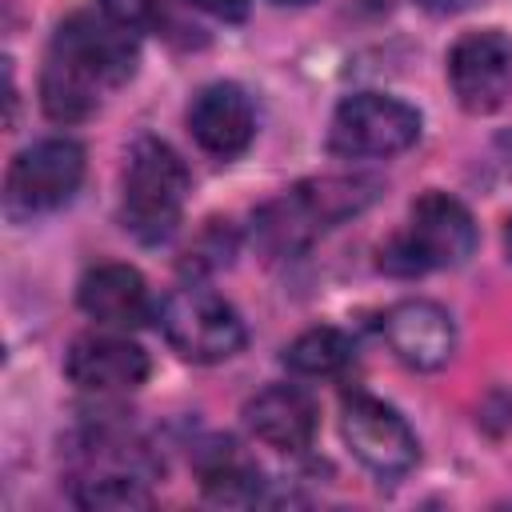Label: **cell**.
<instances>
[{
	"mask_svg": "<svg viewBox=\"0 0 512 512\" xmlns=\"http://www.w3.org/2000/svg\"><path fill=\"white\" fill-rule=\"evenodd\" d=\"M376 196H380V180L372 176L304 180L256 212L252 236L268 256H296L320 232L344 224L348 216H360L368 204H376Z\"/></svg>",
	"mask_w": 512,
	"mask_h": 512,
	"instance_id": "1",
	"label": "cell"
},
{
	"mask_svg": "<svg viewBox=\"0 0 512 512\" xmlns=\"http://www.w3.org/2000/svg\"><path fill=\"white\" fill-rule=\"evenodd\" d=\"M192 176L176 148L164 140H136L124 168V196H120V220L124 232H132L140 244H164L184 216Z\"/></svg>",
	"mask_w": 512,
	"mask_h": 512,
	"instance_id": "2",
	"label": "cell"
},
{
	"mask_svg": "<svg viewBox=\"0 0 512 512\" xmlns=\"http://www.w3.org/2000/svg\"><path fill=\"white\" fill-rule=\"evenodd\" d=\"M472 252H476L472 212L448 192H424L408 212V228L380 248V268L392 276H424L436 268H456Z\"/></svg>",
	"mask_w": 512,
	"mask_h": 512,
	"instance_id": "3",
	"label": "cell"
},
{
	"mask_svg": "<svg viewBox=\"0 0 512 512\" xmlns=\"http://www.w3.org/2000/svg\"><path fill=\"white\" fill-rule=\"evenodd\" d=\"M156 324L164 332V340L192 364H220V360H232L248 332H244V320L240 312L216 296L212 288L204 284H180L172 288L160 308H156Z\"/></svg>",
	"mask_w": 512,
	"mask_h": 512,
	"instance_id": "4",
	"label": "cell"
},
{
	"mask_svg": "<svg viewBox=\"0 0 512 512\" xmlns=\"http://www.w3.org/2000/svg\"><path fill=\"white\" fill-rule=\"evenodd\" d=\"M420 140V112L384 92H356L340 100L328 128V152L344 160H380Z\"/></svg>",
	"mask_w": 512,
	"mask_h": 512,
	"instance_id": "5",
	"label": "cell"
},
{
	"mask_svg": "<svg viewBox=\"0 0 512 512\" xmlns=\"http://www.w3.org/2000/svg\"><path fill=\"white\" fill-rule=\"evenodd\" d=\"M84 180V148L68 136H48L28 144L4 176L8 216H44L64 208Z\"/></svg>",
	"mask_w": 512,
	"mask_h": 512,
	"instance_id": "6",
	"label": "cell"
},
{
	"mask_svg": "<svg viewBox=\"0 0 512 512\" xmlns=\"http://www.w3.org/2000/svg\"><path fill=\"white\" fill-rule=\"evenodd\" d=\"M340 432L348 452L380 480H396L412 472L420 460V444L408 420L376 396H364V392L348 396L340 408Z\"/></svg>",
	"mask_w": 512,
	"mask_h": 512,
	"instance_id": "7",
	"label": "cell"
},
{
	"mask_svg": "<svg viewBox=\"0 0 512 512\" xmlns=\"http://www.w3.org/2000/svg\"><path fill=\"white\" fill-rule=\"evenodd\" d=\"M48 52L84 68L100 88H120L124 80H132L136 60H140L136 32L112 24L104 12L100 16L96 12H72L68 20H60Z\"/></svg>",
	"mask_w": 512,
	"mask_h": 512,
	"instance_id": "8",
	"label": "cell"
},
{
	"mask_svg": "<svg viewBox=\"0 0 512 512\" xmlns=\"http://www.w3.org/2000/svg\"><path fill=\"white\" fill-rule=\"evenodd\" d=\"M448 84L464 112H492L512 84V36L504 28L464 32L448 52Z\"/></svg>",
	"mask_w": 512,
	"mask_h": 512,
	"instance_id": "9",
	"label": "cell"
},
{
	"mask_svg": "<svg viewBox=\"0 0 512 512\" xmlns=\"http://www.w3.org/2000/svg\"><path fill=\"white\" fill-rule=\"evenodd\" d=\"M384 340L408 368H444L456 352V324L436 300H400L384 312Z\"/></svg>",
	"mask_w": 512,
	"mask_h": 512,
	"instance_id": "10",
	"label": "cell"
},
{
	"mask_svg": "<svg viewBox=\"0 0 512 512\" xmlns=\"http://www.w3.org/2000/svg\"><path fill=\"white\" fill-rule=\"evenodd\" d=\"M148 368V352L124 336H76L64 356L68 380L96 396L140 388L148 380Z\"/></svg>",
	"mask_w": 512,
	"mask_h": 512,
	"instance_id": "11",
	"label": "cell"
},
{
	"mask_svg": "<svg viewBox=\"0 0 512 512\" xmlns=\"http://www.w3.org/2000/svg\"><path fill=\"white\" fill-rule=\"evenodd\" d=\"M188 132L212 156H240L256 136V112L240 84H204L188 104Z\"/></svg>",
	"mask_w": 512,
	"mask_h": 512,
	"instance_id": "12",
	"label": "cell"
},
{
	"mask_svg": "<svg viewBox=\"0 0 512 512\" xmlns=\"http://www.w3.org/2000/svg\"><path fill=\"white\" fill-rule=\"evenodd\" d=\"M76 304L88 320H96L104 328H120V332H132V328L152 320L148 284L132 264H96V268H88L80 276Z\"/></svg>",
	"mask_w": 512,
	"mask_h": 512,
	"instance_id": "13",
	"label": "cell"
},
{
	"mask_svg": "<svg viewBox=\"0 0 512 512\" xmlns=\"http://www.w3.org/2000/svg\"><path fill=\"white\" fill-rule=\"evenodd\" d=\"M244 424L256 440L276 452H304L316 440V400L296 384H268L244 404Z\"/></svg>",
	"mask_w": 512,
	"mask_h": 512,
	"instance_id": "14",
	"label": "cell"
},
{
	"mask_svg": "<svg viewBox=\"0 0 512 512\" xmlns=\"http://www.w3.org/2000/svg\"><path fill=\"white\" fill-rule=\"evenodd\" d=\"M100 84L72 60L48 52L40 68V108L56 124H80L100 108Z\"/></svg>",
	"mask_w": 512,
	"mask_h": 512,
	"instance_id": "15",
	"label": "cell"
},
{
	"mask_svg": "<svg viewBox=\"0 0 512 512\" xmlns=\"http://www.w3.org/2000/svg\"><path fill=\"white\" fill-rule=\"evenodd\" d=\"M200 472H204V492H208V500H220V504H252V500H260L264 476H260V468H256L252 460H244V456L236 452L232 440H216V444L204 452Z\"/></svg>",
	"mask_w": 512,
	"mask_h": 512,
	"instance_id": "16",
	"label": "cell"
},
{
	"mask_svg": "<svg viewBox=\"0 0 512 512\" xmlns=\"http://www.w3.org/2000/svg\"><path fill=\"white\" fill-rule=\"evenodd\" d=\"M72 500L80 508L128 512V508H148L152 492H148V476H136V472H76Z\"/></svg>",
	"mask_w": 512,
	"mask_h": 512,
	"instance_id": "17",
	"label": "cell"
},
{
	"mask_svg": "<svg viewBox=\"0 0 512 512\" xmlns=\"http://www.w3.org/2000/svg\"><path fill=\"white\" fill-rule=\"evenodd\" d=\"M352 364V340L340 328H308L284 348V368L296 376H336Z\"/></svg>",
	"mask_w": 512,
	"mask_h": 512,
	"instance_id": "18",
	"label": "cell"
},
{
	"mask_svg": "<svg viewBox=\"0 0 512 512\" xmlns=\"http://www.w3.org/2000/svg\"><path fill=\"white\" fill-rule=\"evenodd\" d=\"M96 4L112 24L128 32H144L160 20V0H96Z\"/></svg>",
	"mask_w": 512,
	"mask_h": 512,
	"instance_id": "19",
	"label": "cell"
},
{
	"mask_svg": "<svg viewBox=\"0 0 512 512\" xmlns=\"http://www.w3.org/2000/svg\"><path fill=\"white\" fill-rule=\"evenodd\" d=\"M232 248H236V244H232V232H228L220 220H212V224L200 232V240L188 248V256H192L188 264H192V268H200V264H204V256H208V268H220V264H228Z\"/></svg>",
	"mask_w": 512,
	"mask_h": 512,
	"instance_id": "20",
	"label": "cell"
},
{
	"mask_svg": "<svg viewBox=\"0 0 512 512\" xmlns=\"http://www.w3.org/2000/svg\"><path fill=\"white\" fill-rule=\"evenodd\" d=\"M184 4H192L216 20H244L248 16V0H184Z\"/></svg>",
	"mask_w": 512,
	"mask_h": 512,
	"instance_id": "21",
	"label": "cell"
},
{
	"mask_svg": "<svg viewBox=\"0 0 512 512\" xmlns=\"http://www.w3.org/2000/svg\"><path fill=\"white\" fill-rule=\"evenodd\" d=\"M424 12H432V16H452V12H460V8H468L472 0H416Z\"/></svg>",
	"mask_w": 512,
	"mask_h": 512,
	"instance_id": "22",
	"label": "cell"
},
{
	"mask_svg": "<svg viewBox=\"0 0 512 512\" xmlns=\"http://www.w3.org/2000/svg\"><path fill=\"white\" fill-rule=\"evenodd\" d=\"M504 252H508V260H512V220L504 224Z\"/></svg>",
	"mask_w": 512,
	"mask_h": 512,
	"instance_id": "23",
	"label": "cell"
},
{
	"mask_svg": "<svg viewBox=\"0 0 512 512\" xmlns=\"http://www.w3.org/2000/svg\"><path fill=\"white\" fill-rule=\"evenodd\" d=\"M272 4H292V8H300V4H312V0H272Z\"/></svg>",
	"mask_w": 512,
	"mask_h": 512,
	"instance_id": "24",
	"label": "cell"
}]
</instances>
